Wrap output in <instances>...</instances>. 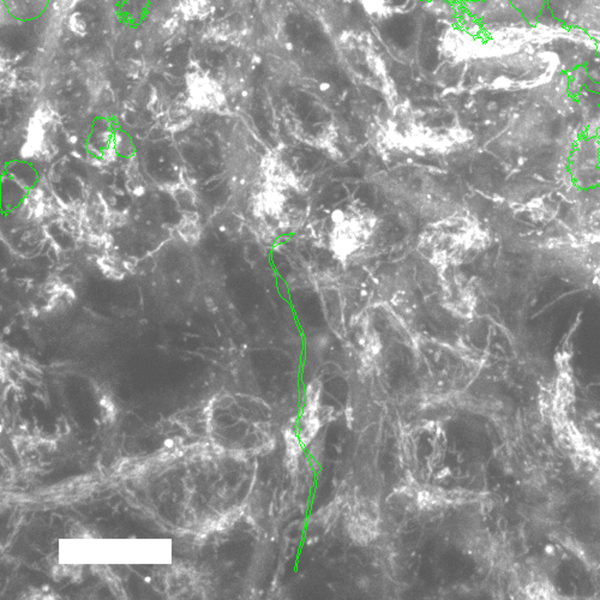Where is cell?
Returning a JSON list of instances; mask_svg holds the SVG:
<instances>
[{
  "mask_svg": "<svg viewBox=\"0 0 600 600\" xmlns=\"http://www.w3.org/2000/svg\"><path fill=\"white\" fill-rule=\"evenodd\" d=\"M463 220L452 215L434 221L424 232L419 249L430 263L442 272L463 261L465 252L477 248L480 232L476 226L462 225Z\"/></svg>",
  "mask_w": 600,
  "mask_h": 600,
  "instance_id": "6da1fadb",
  "label": "cell"
},
{
  "mask_svg": "<svg viewBox=\"0 0 600 600\" xmlns=\"http://www.w3.org/2000/svg\"><path fill=\"white\" fill-rule=\"evenodd\" d=\"M379 227L374 212L363 207H347L332 214L329 232L330 250L340 261L364 249Z\"/></svg>",
  "mask_w": 600,
  "mask_h": 600,
  "instance_id": "7a4b0ae2",
  "label": "cell"
},
{
  "mask_svg": "<svg viewBox=\"0 0 600 600\" xmlns=\"http://www.w3.org/2000/svg\"><path fill=\"white\" fill-rule=\"evenodd\" d=\"M461 6L476 19L481 32H488L490 37L534 28L510 0H480Z\"/></svg>",
  "mask_w": 600,
  "mask_h": 600,
  "instance_id": "3957f363",
  "label": "cell"
},
{
  "mask_svg": "<svg viewBox=\"0 0 600 600\" xmlns=\"http://www.w3.org/2000/svg\"><path fill=\"white\" fill-rule=\"evenodd\" d=\"M566 28L580 29L600 42V0H545Z\"/></svg>",
  "mask_w": 600,
  "mask_h": 600,
  "instance_id": "277c9868",
  "label": "cell"
},
{
  "mask_svg": "<svg viewBox=\"0 0 600 600\" xmlns=\"http://www.w3.org/2000/svg\"><path fill=\"white\" fill-rule=\"evenodd\" d=\"M188 106L192 110H217L225 105V95L215 79L202 71L186 76Z\"/></svg>",
  "mask_w": 600,
  "mask_h": 600,
  "instance_id": "5b68a950",
  "label": "cell"
},
{
  "mask_svg": "<svg viewBox=\"0 0 600 600\" xmlns=\"http://www.w3.org/2000/svg\"><path fill=\"white\" fill-rule=\"evenodd\" d=\"M443 305L446 309L450 310L452 312L460 316V317H467L471 314V308H470V299L467 287L463 285V282L460 280V277L455 274L446 275L443 277Z\"/></svg>",
  "mask_w": 600,
  "mask_h": 600,
  "instance_id": "8992f818",
  "label": "cell"
},
{
  "mask_svg": "<svg viewBox=\"0 0 600 600\" xmlns=\"http://www.w3.org/2000/svg\"><path fill=\"white\" fill-rule=\"evenodd\" d=\"M177 232L186 244H197L201 238L199 214L194 212H185L180 220L179 225L177 226Z\"/></svg>",
  "mask_w": 600,
  "mask_h": 600,
  "instance_id": "52a82bcc",
  "label": "cell"
},
{
  "mask_svg": "<svg viewBox=\"0 0 600 600\" xmlns=\"http://www.w3.org/2000/svg\"><path fill=\"white\" fill-rule=\"evenodd\" d=\"M510 1L523 14L528 23L533 27H537V21L541 10L544 8L545 0H510Z\"/></svg>",
  "mask_w": 600,
  "mask_h": 600,
  "instance_id": "ba28073f",
  "label": "cell"
},
{
  "mask_svg": "<svg viewBox=\"0 0 600 600\" xmlns=\"http://www.w3.org/2000/svg\"><path fill=\"white\" fill-rule=\"evenodd\" d=\"M285 439H286L287 447V467L290 471H296L298 467V457L303 450V444L300 442L299 436L297 437L291 430H287L285 432Z\"/></svg>",
  "mask_w": 600,
  "mask_h": 600,
  "instance_id": "9c48e42d",
  "label": "cell"
},
{
  "mask_svg": "<svg viewBox=\"0 0 600 600\" xmlns=\"http://www.w3.org/2000/svg\"><path fill=\"white\" fill-rule=\"evenodd\" d=\"M322 387L319 381H312L306 388V401H305L303 417H311L319 414V399H321Z\"/></svg>",
  "mask_w": 600,
  "mask_h": 600,
  "instance_id": "30bf717a",
  "label": "cell"
},
{
  "mask_svg": "<svg viewBox=\"0 0 600 600\" xmlns=\"http://www.w3.org/2000/svg\"><path fill=\"white\" fill-rule=\"evenodd\" d=\"M209 0H180V9L186 19H201L208 14Z\"/></svg>",
  "mask_w": 600,
  "mask_h": 600,
  "instance_id": "8fae6325",
  "label": "cell"
},
{
  "mask_svg": "<svg viewBox=\"0 0 600 600\" xmlns=\"http://www.w3.org/2000/svg\"><path fill=\"white\" fill-rule=\"evenodd\" d=\"M321 425H322V421H321L319 414L312 417H301L299 439L303 446H308L312 441V439L319 432Z\"/></svg>",
  "mask_w": 600,
  "mask_h": 600,
  "instance_id": "7c38bea8",
  "label": "cell"
},
{
  "mask_svg": "<svg viewBox=\"0 0 600 600\" xmlns=\"http://www.w3.org/2000/svg\"><path fill=\"white\" fill-rule=\"evenodd\" d=\"M111 144L116 148L117 152L119 155H126V157H132L134 154V147L130 141L129 137H126L123 132L116 131L113 132V139H112Z\"/></svg>",
  "mask_w": 600,
  "mask_h": 600,
  "instance_id": "4fadbf2b",
  "label": "cell"
},
{
  "mask_svg": "<svg viewBox=\"0 0 600 600\" xmlns=\"http://www.w3.org/2000/svg\"><path fill=\"white\" fill-rule=\"evenodd\" d=\"M69 28L79 37H84L87 34V22L81 12H74L70 16Z\"/></svg>",
  "mask_w": 600,
  "mask_h": 600,
  "instance_id": "5bb4252c",
  "label": "cell"
},
{
  "mask_svg": "<svg viewBox=\"0 0 600 600\" xmlns=\"http://www.w3.org/2000/svg\"><path fill=\"white\" fill-rule=\"evenodd\" d=\"M118 152H117L116 148L110 143V146L107 147V148L103 149L102 150L101 160L103 162V165L106 166V165H111V163H114V162L118 160Z\"/></svg>",
  "mask_w": 600,
  "mask_h": 600,
  "instance_id": "9a60e30c",
  "label": "cell"
},
{
  "mask_svg": "<svg viewBox=\"0 0 600 600\" xmlns=\"http://www.w3.org/2000/svg\"><path fill=\"white\" fill-rule=\"evenodd\" d=\"M131 192H132L136 197H142V196L146 194V188H144L142 184L136 185Z\"/></svg>",
  "mask_w": 600,
  "mask_h": 600,
  "instance_id": "2e32d148",
  "label": "cell"
},
{
  "mask_svg": "<svg viewBox=\"0 0 600 600\" xmlns=\"http://www.w3.org/2000/svg\"><path fill=\"white\" fill-rule=\"evenodd\" d=\"M206 304H207V308H208L209 310H215V308H217V304L214 303V300H212V298H210V297H207V298H206Z\"/></svg>",
  "mask_w": 600,
  "mask_h": 600,
  "instance_id": "e0dca14e",
  "label": "cell"
},
{
  "mask_svg": "<svg viewBox=\"0 0 600 600\" xmlns=\"http://www.w3.org/2000/svg\"><path fill=\"white\" fill-rule=\"evenodd\" d=\"M460 5L467 4V3H473V1H480V0H457Z\"/></svg>",
  "mask_w": 600,
  "mask_h": 600,
  "instance_id": "ac0fdd59",
  "label": "cell"
},
{
  "mask_svg": "<svg viewBox=\"0 0 600 600\" xmlns=\"http://www.w3.org/2000/svg\"><path fill=\"white\" fill-rule=\"evenodd\" d=\"M69 142L71 144L77 143V137H76V136H72V137H70Z\"/></svg>",
  "mask_w": 600,
  "mask_h": 600,
  "instance_id": "d6986e66",
  "label": "cell"
},
{
  "mask_svg": "<svg viewBox=\"0 0 600 600\" xmlns=\"http://www.w3.org/2000/svg\"><path fill=\"white\" fill-rule=\"evenodd\" d=\"M71 155L72 157H76V159H82V155L77 152H71Z\"/></svg>",
  "mask_w": 600,
  "mask_h": 600,
  "instance_id": "ffe728a7",
  "label": "cell"
},
{
  "mask_svg": "<svg viewBox=\"0 0 600 600\" xmlns=\"http://www.w3.org/2000/svg\"><path fill=\"white\" fill-rule=\"evenodd\" d=\"M429 1H431V0H429Z\"/></svg>",
  "mask_w": 600,
  "mask_h": 600,
  "instance_id": "44dd1931",
  "label": "cell"
}]
</instances>
